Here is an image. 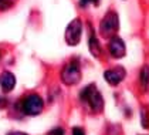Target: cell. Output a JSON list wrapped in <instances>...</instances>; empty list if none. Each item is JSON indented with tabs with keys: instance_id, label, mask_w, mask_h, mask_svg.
I'll return each instance as SVG.
<instances>
[{
	"instance_id": "cell-1",
	"label": "cell",
	"mask_w": 149,
	"mask_h": 135,
	"mask_svg": "<svg viewBox=\"0 0 149 135\" xmlns=\"http://www.w3.org/2000/svg\"><path fill=\"white\" fill-rule=\"evenodd\" d=\"M80 98L90 107L91 111H94V113H101V111H102L104 98H102V95L100 94L98 88H97L94 84L87 85L84 90L81 91Z\"/></svg>"
},
{
	"instance_id": "cell-2",
	"label": "cell",
	"mask_w": 149,
	"mask_h": 135,
	"mask_svg": "<svg viewBox=\"0 0 149 135\" xmlns=\"http://www.w3.org/2000/svg\"><path fill=\"white\" fill-rule=\"evenodd\" d=\"M119 29V19H118V14L115 11H108L104 19L101 20L100 24V33L104 38H111L114 37L116 31Z\"/></svg>"
},
{
	"instance_id": "cell-3",
	"label": "cell",
	"mask_w": 149,
	"mask_h": 135,
	"mask_svg": "<svg viewBox=\"0 0 149 135\" xmlns=\"http://www.w3.org/2000/svg\"><path fill=\"white\" fill-rule=\"evenodd\" d=\"M43 108H44V100L38 94H30L22 101V111L30 117L41 114Z\"/></svg>"
},
{
	"instance_id": "cell-4",
	"label": "cell",
	"mask_w": 149,
	"mask_h": 135,
	"mask_svg": "<svg viewBox=\"0 0 149 135\" xmlns=\"http://www.w3.org/2000/svg\"><path fill=\"white\" fill-rule=\"evenodd\" d=\"M81 80V68L78 61H70L61 71V81L65 85H75Z\"/></svg>"
},
{
	"instance_id": "cell-5",
	"label": "cell",
	"mask_w": 149,
	"mask_h": 135,
	"mask_svg": "<svg viewBox=\"0 0 149 135\" xmlns=\"http://www.w3.org/2000/svg\"><path fill=\"white\" fill-rule=\"evenodd\" d=\"M81 33H82V22L81 19H74L65 29V36H64L65 43L71 47H75L81 40Z\"/></svg>"
},
{
	"instance_id": "cell-6",
	"label": "cell",
	"mask_w": 149,
	"mask_h": 135,
	"mask_svg": "<svg viewBox=\"0 0 149 135\" xmlns=\"http://www.w3.org/2000/svg\"><path fill=\"white\" fill-rule=\"evenodd\" d=\"M126 76V71L124 67H114L111 68V70H107L105 73H104V78L105 81L109 84V85H118V84H121L124 78H125Z\"/></svg>"
},
{
	"instance_id": "cell-7",
	"label": "cell",
	"mask_w": 149,
	"mask_h": 135,
	"mask_svg": "<svg viewBox=\"0 0 149 135\" xmlns=\"http://www.w3.org/2000/svg\"><path fill=\"white\" fill-rule=\"evenodd\" d=\"M108 48H109V53H111V56L114 57V58H122V57L126 54L125 43H124V40H122L121 37H118V36L111 37Z\"/></svg>"
},
{
	"instance_id": "cell-8",
	"label": "cell",
	"mask_w": 149,
	"mask_h": 135,
	"mask_svg": "<svg viewBox=\"0 0 149 135\" xmlns=\"http://www.w3.org/2000/svg\"><path fill=\"white\" fill-rule=\"evenodd\" d=\"M16 87V77L10 71H3L0 74V88L4 94L10 92Z\"/></svg>"
},
{
	"instance_id": "cell-9",
	"label": "cell",
	"mask_w": 149,
	"mask_h": 135,
	"mask_svg": "<svg viewBox=\"0 0 149 135\" xmlns=\"http://www.w3.org/2000/svg\"><path fill=\"white\" fill-rule=\"evenodd\" d=\"M88 48H90L91 54L95 58H101V56H102V48H101V45L98 43V40H97L95 34L92 31V29H91V33H90V38H88Z\"/></svg>"
},
{
	"instance_id": "cell-10",
	"label": "cell",
	"mask_w": 149,
	"mask_h": 135,
	"mask_svg": "<svg viewBox=\"0 0 149 135\" xmlns=\"http://www.w3.org/2000/svg\"><path fill=\"white\" fill-rule=\"evenodd\" d=\"M139 83L142 90H146L149 85V66H143L141 70V77H139Z\"/></svg>"
},
{
	"instance_id": "cell-11",
	"label": "cell",
	"mask_w": 149,
	"mask_h": 135,
	"mask_svg": "<svg viewBox=\"0 0 149 135\" xmlns=\"http://www.w3.org/2000/svg\"><path fill=\"white\" fill-rule=\"evenodd\" d=\"M141 118H142V127L143 128H149V111L145 108L141 111Z\"/></svg>"
},
{
	"instance_id": "cell-12",
	"label": "cell",
	"mask_w": 149,
	"mask_h": 135,
	"mask_svg": "<svg viewBox=\"0 0 149 135\" xmlns=\"http://www.w3.org/2000/svg\"><path fill=\"white\" fill-rule=\"evenodd\" d=\"M14 0H0V10H7L9 7H12Z\"/></svg>"
},
{
	"instance_id": "cell-13",
	"label": "cell",
	"mask_w": 149,
	"mask_h": 135,
	"mask_svg": "<svg viewBox=\"0 0 149 135\" xmlns=\"http://www.w3.org/2000/svg\"><path fill=\"white\" fill-rule=\"evenodd\" d=\"M47 135H64V129L60 128V127H57V128H53L51 131H48Z\"/></svg>"
},
{
	"instance_id": "cell-14",
	"label": "cell",
	"mask_w": 149,
	"mask_h": 135,
	"mask_svg": "<svg viewBox=\"0 0 149 135\" xmlns=\"http://www.w3.org/2000/svg\"><path fill=\"white\" fill-rule=\"evenodd\" d=\"M88 3H92V4L98 6V4H100V0H80V4L82 6V7H85Z\"/></svg>"
},
{
	"instance_id": "cell-15",
	"label": "cell",
	"mask_w": 149,
	"mask_h": 135,
	"mask_svg": "<svg viewBox=\"0 0 149 135\" xmlns=\"http://www.w3.org/2000/svg\"><path fill=\"white\" fill-rule=\"evenodd\" d=\"M72 135H85V132H84V129L80 128V127H74V128H72Z\"/></svg>"
},
{
	"instance_id": "cell-16",
	"label": "cell",
	"mask_w": 149,
	"mask_h": 135,
	"mask_svg": "<svg viewBox=\"0 0 149 135\" xmlns=\"http://www.w3.org/2000/svg\"><path fill=\"white\" fill-rule=\"evenodd\" d=\"M7 135H29V134L22 132V131H10V132H7Z\"/></svg>"
}]
</instances>
